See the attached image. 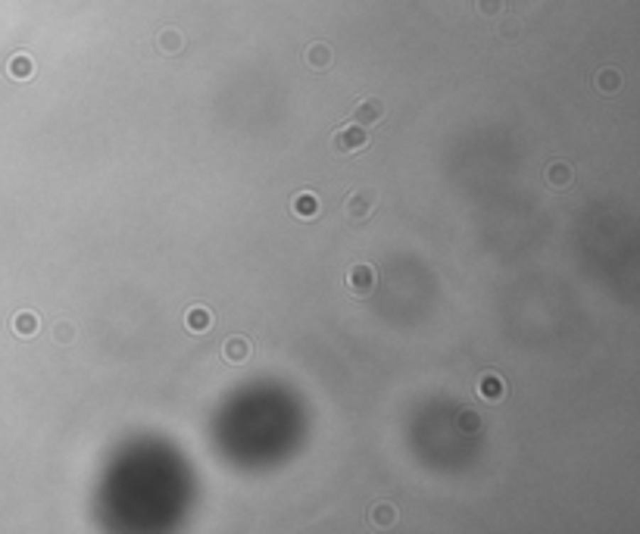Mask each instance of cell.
I'll return each instance as SVG.
<instances>
[{"instance_id": "cell-15", "label": "cell", "mask_w": 640, "mask_h": 534, "mask_svg": "<svg viewBox=\"0 0 640 534\" xmlns=\"http://www.w3.org/2000/svg\"><path fill=\"white\" fill-rule=\"evenodd\" d=\"M10 75H13V78H19V82L31 78V60H28V57H13V60H10Z\"/></svg>"}, {"instance_id": "cell-1", "label": "cell", "mask_w": 640, "mask_h": 534, "mask_svg": "<svg viewBox=\"0 0 640 534\" xmlns=\"http://www.w3.org/2000/svg\"><path fill=\"white\" fill-rule=\"evenodd\" d=\"M375 207H378V191H375V187H357V191L347 194L344 219L353 225V229H362V225L372 219Z\"/></svg>"}, {"instance_id": "cell-11", "label": "cell", "mask_w": 640, "mask_h": 534, "mask_svg": "<svg viewBox=\"0 0 640 534\" xmlns=\"http://www.w3.org/2000/svg\"><path fill=\"white\" fill-rule=\"evenodd\" d=\"M306 62L315 69V72H325L331 66V47L328 44H310L306 47Z\"/></svg>"}, {"instance_id": "cell-16", "label": "cell", "mask_w": 640, "mask_h": 534, "mask_svg": "<svg viewBox=\"0 0 640 534\" xmlns=\"http://www.w3.org/2000/svg\"><path fill=\"white\" fill-rule=\"evenodd\" d=\"M503 10V0H478V13L481 16H497Z\"/></svg>"}, {"instance_id": "cell-8", "label": "cell", "mask_w": 640, "mask_h": 534, "mask_svg": "<svg viewBox=\"0 0 640 534\" xmlns=\"http://www.w3.org/2000/svg\"><path fill=\"white\" fill-rule=\"evenodd\" d=\"M543 178H547V185L553 187V191H565L575 175H572V166H568V163H550Z\"/></svg>"}, {"instance_id": "cell-3", "label": "cell", "mask_w": 640, "mask_h": 534, "mask_svg": "<svg viewBox=\"0 0 640 534\" xmlns=\"http://www.w3.org/2000/svg\"><path fill=\"white\" fill-rule=\"evenodd\" d=\"M375 285H378V272L369 263L350 266V272H347V278H344V288L350 290L357 300H366V297H372Z\"/></svg>"}, {"instance_id": "cell-14", "label": "cell", "mask_w": 640, "mask_h": 534, "mask_svg": "<svg viewBox=\"0 0 640 534\" xmlns=\"http://www.w3.org/2000/svg\"><path fill=\"white\" fill-rule=\"evenodd\" d=\"M13 332L22 334V337L35 334L38 332V316H35V312H19V316L13 319Z\"/></svg>"}, {"instance_id": "cell-12", "label": "cell", "mask_w": 640, "mask_h": 534, "mask_svg": "<svg viewBox=\"0 0 640 534\" xmlns=\"http://www.w3.org/2000/svg\"><path fill=\"white\" fill-rule=\"evenodd\" d=\"M369 519H372L378 528H387V525L397 522V509H394L391 503H375L372 509H369Z\"/></svg>"}, {"instance_id": "cell-5", "label": "cell", "mask_w": 640, "mask_h": 534, "mask_svg": "<svg viewBox=\"0 0 640 534\" xmlns=\"http://www.w3.org/2000/svg\"><path fill=\"white\" fill-rule=\"evenodd\" d=\"M222 359H225L228 366L247 363V359H250V341H247V337H241V334H232L222 344Z\"/></svg>"}, {"instance_id": "cell-18", "label": "cell", "mask_w": 640, "mask_h": 534, "mask_svg": "<svg viewBox=\"0 0 640 534\" xmlns=\"http://www.w3.org/2000/svg\"><path fill=\"white\" fill-rule=\"evenodd\" d=\"M69 337H72V325H57V341H69Z\"/></svg>"}, {"instance_id": "cell-13", "label": "cell", "mask_w": 640, "mask_h": 534, "mask_svg": "<svg viewBox=\"0 0 640 534\" xmlns=\"http://www.w3.org/2000/svg\"><path fill=\"white\" fill-rule=\"evenodd\" d=\"M622 85V75L615 72V69H603V72L597 75V82H594V88L600 91V94H612L615 88Z\"/></svg>"}, {"instance_id": "cell-9", "label": "cell", "mask_w": 640, "mask_h": 534, "mask_svg": "<svg viewBox=\"0 0 640 534\" xmlns=\"http://www.w3.org/2000/svg\"><path fill=\"white\" fill-rule=\"evenodd\" d=\"M210 325H212V316H210L207 306H191V310L185 312V328H188V332L203 334V332H210Z\"/></svg>"}, {"instance_id": "cell-7", "label": "cell", "mask_w": 640, "mask_h": 534, "mask_svg": "<svg viewBox=\"0 0 640 534\" xmlns=\"http://www.w3.org/2000/svg\"><path fill=\"white\" fill-rule=\"evenodd\" d=\"M319 209H322V203L310 191H300L297 197L291 200V213H294L297 219H313V216H319Z\"/></svg>"}, {"instance_id": "cell-17", "label": "cell", "mask_w": 640, "mask_h": 534, "mask_svg": "<svg viewBox=\"0 0 640 534\" xmlns=\"http://www.w3.org/2000/svg\"><path fill=\"white\" fill-rule=\"evenodd\" d=\"M462 428L475 431V428H478V415H475V413H465V415H462Z\"/></svg>"}, {"instance_id": "cell-6", "label": "cell", "mask_w": 640, "mask_h": 534, "mask_svg": "<svg viewBox=\"0 0 640 534\" xmlns=\"http://www.w3.org/2000/svg\"><path fill=\"white\" fill-rule=\"evenodd\" d=\"M503 394H506V388H503V378H500V375H494V372L481 375V381H478V397L484 400V403H500Z\"/></svg>"}, {"instance_id": "cell-4", "label": "cell", "mask_w": 640, "mask_h": 534, "mask_svg": "<svg viewBox=\"0 0 640 534\" xmlns=\"http://www.w3.org/2000/svg\"><path fill=\"white\" fill-rule=\"evenodd\" d=\"M384 104L378 97H362L357 107H353V113H350V119L357 122V125H362V129H372V125H381L384 122Z\"/></svg>"}, {"instance_id": "cell-2", "label": "cell", "mask_w": 640, "mask_h": 534, "mask_svg": "<svg viewBox=\"0 0 640 534\" xmlns=\"http://www.w3.org/2000/svg\"><path fill=\"white\" fill-rule=\"evenodd\" d=\"M369 144H372V141H369V131L357 122L344 125V129H337L335 135H331V151L341 153V156L362 153V151H369Z\"/></svg>"}, {"instance_id": "cell-10", "label": "cell", "mask_w": 640, "mask_h": 534, "mask_svg": "<svg viewBox=\"0 0 640 534\" xmlns=\"http://www.w3.org/2000/svg\"><path fill=\"white\" fill-rule=\"evenodd\" d=\"M181 47H185V38H181L178 28H163L160 35H156V50L166 53V57H175Z\"/></svg>"}]
</instances>
